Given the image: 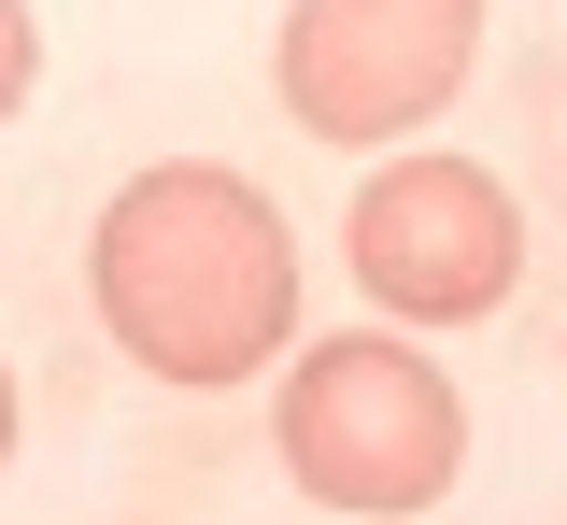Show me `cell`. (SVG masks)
I'll list each match as a JSON object with an SVG mask.
<instances>
[{"instance_id":"6da1fadb","label":"cell","mask_w":567,"mask_h":525,"mask_svg":"<svg viewBox=\"0 0 567 525\" xmlns=\"http://www.w3.org/2000/svg\"><path fill=\"white\" fill-rule=\"evenodd\" d=\"M85 299L156 383L213 398V383H256L298 341V241L227 156H171V171L114 185V214L85 241Z\"/></svg>"},{"instance_id":"5b68a950","label":"cell","mask_w":567,"mask_h":525,"mask_svg":"<svg viewBox=\"0 0 567 525\" xmlns=\"http://www.w3.org/2000/svg\"><path fill=\"white\" fill-rule=\"evenodd\" d=\"M29 72H43V29H29V0H0V128L29 114Z\"/></svg>"},{"instance_id":"8992f818","label":"cell","mask_w":567,"mask_h":525,"mask_svg":"<svg viewBox=\"0 0 567 525\" xmlns=\"http://www.w3.org/2000/svg\"><path fill=\"white\" fill-rule=\"evenodd\" d=\"M0 454H14V370H0Z\"/></svg>"},{"instance_id":"7a4b0ae2","label":"cell","mask_w":567,"mask_h":525,"mask_svg":"<svg viewBox=\"0 0 567 525\" xmlns=\"http://www.w3.org/2000/svg\"><path fill=\"white\" fill-rule=\"evenodd\" d=\"M284 469L327 497V512H440L454 469H468V398L454 370L398 341V327H354V341H312L284 370Z\"/></svg>"},{"instance_id":"3957f363","label":"cell","mask_w":567,"mask_h":525,"mask_svg":"<svg viewBox=\"0 0 567 525\" xmlns=\"http://www.w3.org/2000/svg\"><path fill=\"white\" fill-rule=\"evenodd\" d=\"M341 256L383 327H483L525 285V214L483 156H383L341 214Z\"/></svg>"},{"instance_id":"277c9868","label":"cell","mask_w":567,"mask_h":525,"mask_svg":"<svg viewBox=\"0 0 567 525\" xmlns=\"http://www.w3.org/2000/svg\"><path fill=\"white\" fill-rule=\"evenodd\" d=\"M483 58V0H284L270 85L312 143H412Z\"/></svg>"}]
</instances>
